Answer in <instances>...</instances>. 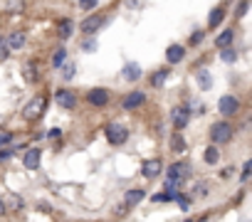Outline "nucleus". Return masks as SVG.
<instances>
[{"label":"nucleus","mask_w":252,"mask_h":222,"mask_svg":"<svg viewBox=\"0 0 252 222\" xmlns=\"http://www.w3.org/2000/svg\"><path fill=\"white\" fill-rule=\"evenodd\" d=\"M109 99H111V94L106 89H92V91H87V101L92 106H96V109H104L109 104Z\"/></svg>","instance_id":"0eeeda50"},{"label":"nucleus","mask_w":252,"mask_h":222,"mask_svg":"<svg viewBox=\"0 0 252 222\" xmlns=\"http://www.w3.org/2000/svg\"><path fill=\"white\" fill-rule=\"evenodd\" d=\"M121 74H124V79H129V82H136V79L141 77V67H139V64H126Z\"/></svg>","instance_id":"6ab92c4d"},{"label":"nucleus","mask_w":252,"mask_h":222,"mask_svg":"<svg viewBox=\"0 0 252 222\" xmlns=\"http://www.w3.org/2000/svg\"><path fill=\"white\" fill-rule=\"evenodd\" d=\"M250 173H252V161H247V163L242 166V175H240V180H242V183H247Z\"/></svg>","instance_id":"c756f323"},{"label":"nucleus","mask_w":252,"mask_h":222,"mask_svg":"<svg viewBox=\"0 0 252 222\" xmlns=\"http://www.w3.org/2000/svg\"><path fill=\"white\" fill-rule=\"evenodd\" d=\"M13 143V136L8 134V131H0V148H5V146H10Z\"/></svg>","instance_id":"cd10ccee"},{"label":"nucleus","mask_w":252,"mask_h":222,"mask_svg":"<svg viewBox=\"0 0 252 222\" xmlns=\"http://www.w3.org/2000/svg\"><path fill=\"white\" fill-rule=\"evenodd\" d=\"M104 23H106L104 15H89V18L82 23V32H84V35H94L96 30H101Z\"/></svg>","instance_id":"9d476101"},{"label":"nucleus","mask_w":252,"mask_h":222,"mask_svg":"<svg viewBox=\"0 0 252 222\" xmlns=\"http://www.w3.org/2000/svg\"><path fill=\"white\" fill-rule=\"evenodd\" d=\"M218 111H220L222 116H235L237 111H240V99L232 96V94L220 96V101H218Z\"/></svg>","instance_id":"39448f33"},{"label":"nucleus","mask_w":252,"mask_h":222,"mask_svg":"<svg viewBox=\"0 0 252 222\" xmlns=\"http://www.w3.org/2000/svg\"><path fill=\"white\" fill-rule=\"evenodd\" d=\"M144 197H146L144 190H139V188H136V190H129V193H126V197H124V205H126V207H134V205H139Z\"/></svg>","instance_id":"2eb2a0df"},{"label":"nucleus","mask_w":252,"mask_h":222,"mask_svg":"<svg viewBox=\"0 0 252 222\" xmlns=\"http://www.w3.org/2000/svg\"><path fill=\"white\" fill-rule=\"evenodd\" d=\"M183 57H186V47H183V45H171V47L166 50V59H168L171 64L183 62Z\"/></svg>","instance_id":"4468645a"},{"label":"nucleus","mask_w":252,"mask_h":222,"mask_svg":"<svg viewBox=\"0 0 252 222\" xmlns=\"http://www.w3.org/2000/svg\"><path fill=\"white\" fill-rule=\"evenodd\" d=\"M203 161H205L208 166H215V163L220 161V151H218L215 146H208V148H205V153H203Z\"/></svg>","instance_id":"412c9836"},{"label":"nucleus","mask_w":252,"mask_h":222,"mask_svg":"<svg viewBox=\"0 0 252 222\" xmlns=\"http://www.w3.org/2000/svg\"><path fill=\"white\" fill-rule=\"evenodd\" d=\"M64 57H67V50H64V47H60V50L52 55V67H55V69H60V67L64 64Z\"/></svg>","instance_id":"393cba45"},{"label":"nucleus","mask_w":252,"mask_h":222,"mask_svg":"<svg viewBox=\"0 0 252 222\" xmlns=\"http://www.w3.org/2000/svg\"><path fill=\"white\" fill-rule=\"evenodd\" d=\"M220 59H222L225 64H232V62L237 59V52H235L232 47H225V50H220Z\"/></svg>","instance_id":"b1692460"},{"label":"nucleus","mask_w":252,"mask_h":222,"mask_svg":"<svg viewBox=\"0 0 252 222\" xmlns=\"http://www.w3.org/2000/svg\"><path fill=\"white\" fill-rule=\"evenodd\" d=\"M190 175V166L186 161H178L173 166H168V180H176V183H183L186 178Z\"/></svg>","instance_id":"423d86ee"},{"label":"nucleus","mask_w":252,"mask_h":222,"mask_svg":"<svg viewBox=\"0 0 252 222\" xmlns=\"http://www.w3.org/2000/svg\"><path fill=\"white\" fill-rule=\"evenodd\" d=\"M13 156V151H0V163H3V161H8Z\"/></svg>","instance_id":"4c0bfd02"},{"label":"nucleus","mask_w":252,"mask_h":222,"mask_svg":"<svg viewBox=\"0 0 252 222\" xmlns=\"http://www.w3.org/2000/svg\"><path fill=\"white\" fill-rule=\"evenodd\" d=\"M10 202H13V207H15V210H20V207H23V197H20V195H13V200H10Z\"/></svg>","instance_id":"e433bc0d"},{"label":"nucleus","mask_w":252,"mask_h":222,"mask_svg":"<svg viewBox=\"0 0 252 222\" xmlns=\"http://www.w3.org/2000/svg\"><path fill=\"white\" fill-rule=\"evenodd\" d=\"M161 170H163V166H161V161L158 158H154V161H146L144 163V168H141V175L144 178H156V175H161Z\"/></svg>","instance_id":"ddd939ff"},{"label":"nucleus","mask_w":252,"mask_h":222,"mask_svg":"<svg viewBox=\"0 0 252 222\" xmlns=\"http://www.w3.org/2000/svg\"><path fill=\"white\" fill-rule=\"evenodd\" d=\"M94 5H96V0H79V8L82 10H92Z\"/></svg>","instance_id":"72a5a7b5"},{"label":"nucleus","mask_w":252,"mask_h":222,"mask_svg":"<svg viewBox=\"0 0 252 222\" xmlns=\"http://www.w3.org/2000/svg\"><path fill=\"white\" fill-rule=\"evenodd\" d=\"M62 67H64V69H62V77H64V79H72L74 72H77V67H74V64H62Z\"/></svg>","instance_id":"c85d7f7f"},{"label":"nucleus","mask_w":252,"mask_h":222,"mask_svg":"<svg viewBox=\"0 0 252 222\" xmlns=\"http://www.w3.org/2000/svg\"><path fill=\"white\" fill-rule=\"evenodd\" d=\"M195 79H198L200 89H213V77H210L208 69H198V72H195Z\"/></svg>","instance_id":"a211bd4d"},{"label":"nucleus","mask_w":252,"mask_h":222,"mask_svg":"<svg viewBox=\"0 0 252 222\" xmlns=\"http://www.w3.org/2000/svg\"><path fill=\"white\" fill-rule=\"evenodd\" d=\"M222 18H225V10H222V8H215V10L208 15V25H210V28H218V25L222 23Z\"/></svg>","instance_id":"4be33fe9"},{"label":"nucleus","mask_w":252,"mask_h":222,"mask_svg":"<svg viewBox=\"0 0 252 222\" xmlns=\"http://www.w3.org/2000/svg\"><path fill=\"white\" fill-rule=\"evenodd\" d=\"M203 42V32H195V35H190V45H200Z\"/></svg>","instance_id":"c9c22d12"},{"label":"nucleus","mask_w":252,"mask_h":222,"mask_svg":"<svg viewBox=\"0 0 252 222\" xmlns=\"http://www.w3.org/2000/svg\"><path fill=\"white\" fill-rule=\"evenodd\" d=\"M55 101H57L62 109H74V106H77V96H74V91H69V89H57V91H55Z\"/></svg>","instance_id":"6e6552de"},{"label":"nucleus","mask_w":252,"mask_h":222,"mask_svg":"<svg viewBox=\"0 0 252 222\" xmlns=\"http://www.w3.org/2000/svg\"><path fill=\"white\" fill-rule=\"evenodd\" d=\"M82 50H84V52H94V50H96V40H84V42H82Z\"/></svg>","instance_id":"473e14b6"},{"label":"nucleus","mask_w":252,"mask_h":222,"mask_svg":"<svg viewBox=\"0 0 252 222\" xmlns=\"http://www.w3.org/2000/svg\"><path fill=\"white\" fill-rule=\"evenodd\" d=\"M8 55H10V50H8L3 42H0V62H5V59H8Z\"/></svg>","instance_id":"f704fd0d"},{"label":"nucleus","mask_w":252,"mask_h":222,"mask_svg":"<svg viewBox=\"0 0 252 222\" xmlns=\"http://www.w3.org/2000/svg\"><path fill=\"white\" fill-rule=\"evenodd\" d=\"M151 200H154V202H173V195H168V193H158V195H154Z\"/></svg>","instance_id":"7c9ffc66"},{"label":"nucleus","mask_w":252,"mask_h":222,"mask_svg":"<svg viewBox=\"0 0 252 222\" xmlns=\"http://www.w3.org/2000/svg\"><path fill=\"white\" fill-rule=\"evenodd\" d=\"M186 222H190V220H186Z\"/></svg>","instance_id":"a19ab883"},{"label":"nucleus","mask_w":252,"mask_h":222,"mask_svg":"<svg viewBox=\"0 0 252 222\" xmlns=\"http://www.w3.org/2000/svg\"><path fill=\"white\" fill-rule=\"evenodd\" d=\"M144 101H146V94H144V91H131V94H126V96H124L121 106H124L126 111H134V109H139Z\"/></svg>","instance_id":"1a4fd4ad"},{"label":"nucleus","mask_w":252,"mask_h":222,"mask_svg":"<svg viewBox=\"0 0 252 222\" xmlns=\"http://www.w3.org/2000/svg\"><path fill=\"white\" fill-rule=\"evenodd\" d=\"M232 136H235V126H232V124H227V121H218V124H213V126H210V141H213V143H218V146L230 143V141H232Z\"/></svg>","instance_id":"f257e3e1"},{"label":"nucleus","mask_w":252,"mask_h":222,"mask_svg":"<svg viewBox=\"0 0 252 222\" xmlns=\"http://www.w3.org/2000/svg\"><path fill=\"white\" fill-rule=\"evenodd\" d=\"M25 42H28V35H25L23 30H18V32H10V35H8L5 47H8V50H23Z\"/></svg>","instance_id":"9b49d317"},{"label":"nucleus","mask_w":252,"mask_h":222,"mask_svg":"<svg viewBox=\"0 0 252 222\" xmlns=\"http://www.w3.org/2000/svg\"><path fill=\"white\" fill-rule=\"evenodd\" d=\"M106 141L111 146H124L126 141H129V129H126L124 124H109L106 126Z\"/></svg>","instance_id":"f03ea898"},{"label":"nucleus","mask_w":252,"mask_h":222,"mask_svg":"<svg viewBox=\"0 0 252 222\" xmlns=\"http://www.w3.org/2000/svg\"><path fill=\"white\" fill-rule=\"evenodd\" d=\"M42 111H45V96H32V99L28 101V106L23 109V116H25L28 121H35V119L42 116Z\"/></svg>","instance_id":"20e7f679"},{"label":"nucleus","mask_w":252,"mask_h":222,"mask_svg":"<svg viewBox=\"0 0 252 222\" xmlns=\"http://www.w3.org/2000/svg\"><path fill=\"white\" fill-rule=\"evenodd\" d=\"M171 151H173V153H183V151H186V139H183L178 131L171 136Z\"/></svg>","instance_id":"aec40b11"},{"label":"nucleus","mask_w":252,"mask_h":222,"mask_svg":"<svg viewBox=\"0 0 252 222\" xmlns=\"http://www.w3.org/2000/svg\"><path fill=\"white\" fill-rule=\"evenodd\" d=\"M0 42H3V40H0Z\"/></svg>","instance_id":"79ce46f5"},{"label":"nucleus","mask_w":252,"mask_h":222,"mask_svg":"<svg viewBox=\"0 0 252 222\" xmlns=\"http://www.w3.org/2000/svg\"><path fill=\"white\" fill-rule=\"evenodd\" d=\"M173 200L181 205V210H188V207H190V197H188V195H183V193H176V195H173Z\"/></svg>","instance_id":"bb28decb"},{"label":"nucleus","mask_w":252,"mask_h":222,"mask_svg":"<svg viewBox=\"0 0 252 222\" xmlns=\"http://www.w3.org/2000/svg\"><path fill=\"white\" fill-rule=\"evenodd\" d=\"M60 134H62V131H60V129H52V131H50V134H47V136H50V139H60Z\"/></svg>","instance_id":"58836bf2"},{"label":"nucleus","mask_w":252,"mask_h":222,"mask_svg":"<svg viewBox=\"0 0 252 222\" xmlns=\"http://www.w3.org/2000/svg\"><path fill=\"white\" fill-rule=\"evenodd\" d=\"M188 121H190V109L188 106L178 104V106L171 109V124L176 126V131H183L188 126Z\"/></svg>","instance_id":"7ed1b4c3"},{"label":"nucleus","mask_w":252,"mask_h":222,"mask_svg":"<svg viewBox=\"0 0 252 222\" xmlns=\"http://www.w3.org/2000/svg\"><path fill=\"white\" fill-rule=\"evenodd\" d=\"M25 79H28V82L37 79V64H35V62H28V64H25Z\"/></svg>","instance_id":"a878e982"},{"label":"nucleus","mask_w":252,"mask_h":222,"mask_svg":"<svg viewBox=\"0 0 252 222\" xmlns=\"http://www.w3.org/2000/svg\"><path fill=\"white\" fill-rule=\"evenodd\" d=\"M0 215H5V202L0 200Z\"/></svg>","instance_id":"ea45409f"},{"label":"nucleus","mask_w":252,"mask_h":222,"mask_svg":"<svg viewBox=\"0 0 252 222\" xmlns=\"http://www.w3.org/2000/svg\"><path fill=\"white\" fill-rule=\"evenodd\" d=\"M40 156H42L40 148H30V151H25V156H23L25 168H28V170H37V168H40Z\"/></svg>","instance_id":"f8f14e48"},{"label":"nucleus","mask_w":252,"mask_h":222,"mask_svg":"<svg viewBox=\"0 0 252 222\" xmlns=\"http://www.w3.org/2000/svg\"><path fill=\"white\" fill-rule=\"evenodd\" d=\"M168 74H171V72H168L166 67H163V69H156V72L151 74V79H149V82H151V86H154V89H161V86L166 84Z\"/></svg>","instance_id":"f3484780"},{"label":"nucleus","mask_w":252,"mask_h":222,"mask_svg":"<svg viewBox=\"0 0 252 222\" xmlns=\"http://www.w3.org/2000/svg\"><path fill=\"white\" fill-rule=\"evenodd\" d=\"M57 32H60V37H62V40H67V37H69V35L74 32V23H72V20H62V23H60V30H57Z\"/></svg>","instance_id":"5701e85b"},{"label":"nucleus","mask_w":252,"mask_h":222,"mask_svg":"<svg viewBox=\"0 0 252 222\" xmlns=\"http://www.w3.org/2000/svg\"><path fill=\"white\" fill-rule=\"evenodd\" d=\"M232 42H235V30H225V32H220V35L215 37V47H220V50L230 47Z\"/></svg>","instance_id":"dca6fc26"},{"label":"nucleus","mask_w":252,"mask_h":222,"mask_svg":"<svg viewBox=\"0 0 252 222\" xmlns=\"http://www.w3.org/2000/svg\"><path fill=\"white\" fill-rule=\"evenodd\" d=\"M247 8H250V0H240V5H237V18L247 15Z\"/></svg>","instance_id":"2f4dec72"}]
</instances>
